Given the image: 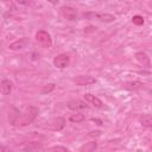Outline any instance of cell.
Listing matches in <instances>:
<instances>
[{"instance_id":"6da1fadb","label":"cell","mask_w":152,"mask_h":152,"mask_svg":"<svg viewBox=\"0 0 152 152\" xmlns=\"http://www.w3.org/2000/svg\"><path fill=\"white\" fill-rule=\"evenodd\" d=\"M37 115H38V108H36L34 106H28L24 109V112H19L14 126H27L31 122H33Z\"/></svg>"},{"instance_id":"7a4b0ae2","label":"cell","mask_w":152,"mask_h":152,"mask_svg":"<svg viewBox=\"0 0 152 152\" xmlns=\"http://www.w3.org/2000/svg\"><path fill=\"white\" fill-rule=\"evenodd\" d=\"M36 39L44 48H50L52 45V39H51L50 33L46 32V31H44V30H39L36 33Z\"/></svg>"},{"instance_id":"3957f363","label":"cell","mask_w":152,"mask_h":152,"mask_svg":"<svg viewBox=\"0 0 152 152\" xmlns=\"http://www.w3.org/2000/svg\"><path fill=\"white\" fill-rule=\"evenodd\" d=\"M70 64V57L66 53H59L53 58V65L58 69H65Z\"/></svg>"},{"instance_id":"277c9868","label":"cell","mask_w":152,"mask_h":152,"mask_svg":"<svg viewBox=\"0 0 152 152\" xmlns=\"http://www.w3.org/2000/svg\"><path fill=\"white\" fill-rule=\"evenodd\" d=\"M84 17H87V18L93 17V18L99 19L100 21H103V23H112L115 20V17L113 14H109V13H84Z\"/></svg>"},{"instance_id":"5b68a950","label":"cell","mask_w":152,"mask_h":152,"mask_svg":"<svg viewBox=\"0 0 152 152\" xmlns=\"http://www.w3.org/2000/svg\"><path fill=\"white\" fill-rule=\"evenodd\" d=\"M72 81L77 86H89V84H93V83L96 82V80L93 76H89V75H80V76H76Z\"/></svg>"},{"instance_id":"8992f818","label":"cell","mask_w":152,"mask_h":152,"mask_svg":"<svg viewBox=\"0 0 152 152\" xmlns=\"http://www.w3.org/2000/svg\"><path fill=\"white\" fill-rule=\"evenodd\" d=\"M61 12H62L63 17L66 18L68 20H76L77 19V11L71 6H63L61 8Z\"/></svg>"},{"instance_id":"52a82bcc","label":"cell","mask_w":152,"mask_h":152,"mask_svg":"<svg viewBox=\"0 0 152 152\" xmlns=\"http://www.w3.org/2000/svg\"><path fill=\"white\" fill-rule=\"evenodd\" d=\"M28 44H30V39L26 38V37H23L19 40H15V42L11 43L8 45V49L10 50H21V49H25Z\"/></svg>"},{"instance_id":"ba28073f","label":"cell","mask_w":152,"mask_h":152,"mask_svg":"<svg viewBox=\"0 0 152 152\" xmlns=\"http://www.w3.org/2000/svg\"><path fill=\"white\" fill-rule=\"evenodd\" d=\"M84 100H86V102L93 104L96 108H103L102 101L99 97H96L95 95H93V94H84Z\"/></svg>"},{"instance_id":"9c48e42d","label":"cell","mask_w":152,"mask_h":152,"mask_svg":"<svg viewBox=\"0 0 152 152\" xmlns=\"http://www.w3.org/2000/svg\"><path fill=\"white\" fill-rule=\"evenodd\" d=\"M68 108H70L72 110H78V109L88 108V104L81 100H71L68 102Z\"/></svg>"},{"instance_id":"30bf717a","label":"cell","mask_w":152,"mask_h":152,"mask_svg":"<svg viewBox=\"0 0 152 152\" xmlns=\"http://www.w3.org/2000/svg\"><path fill=\"white\" fill-rule=\"evenodd\" d=\"M12 91V82L10 80H2L0 83V93L2 95H10Z\"/></svg>"},{"instance_id":"8fae6325","label":"cell","mask_w":152,"mask_h":152,"mask_svg":"<svg viewBox=\"0 0 152 152\" xmlns=\"http://www.w3.org/2000/svg\"><path fill=\"white\" fill-rule=\"evenodd\" d=\"M96 148H97V142L89 141V142H86L84 145H82L80 147V152H94Z\"/></svg>"},{"instance_id":"7c38bea8","label":"cell","mask_w":152,"mask_h":152,"mask_svg":"<svg viewBox=\"0 0 152 152\" xmlns=\"http://www.w3.org/2000/svg\"><path fill=\"white\" fill-rule=\"evenodd\" d=\"M135 58L138 62H140L142 65H146V66H150V58L147 57V55L145 52H137L135 53Z\"/></svg>"},{"instance_id":"4fadbf2b","label":"cell","mask_w":152,"mask_h":152,"mask_svg":"<svg viewBox=\"0 0 152 152\" xmlns=\"http://www.w3.org/2000/svg\"><path fill=\"white\" fill-rule=\"evenodd\" d=\"M64 126H65V119L64 118L58 116L57 119H55V121H53V129L61 131V129L64 128Z\"/></svg>"},{"instance_id":"5bb4252c","label":"cell","mask_w":152,"mask_h":152,"mask_svg":"<svg viewBox=\"0 0 152 152\" xmlns=\"http://www.w3.org/2000/svg\"><path fill=\"white\" fill-rule=\"evenodd\" d=\"M84 119H86V116H84L82 113H75V114H71L70 118H69V120H70L71 122H74V124L82 122Z\"/></svg>"},{"instance_id":"9a60e30c","label":"cell","mask_w":152,"mask_h":152,"mask_svg":"<svg viewBox=\"0 0 152 152\" xmlns=\"http://www.w3.org/2000/svg\"><path fill=\"white\" fill-rule=\"evenodd\" d=\"M140 122L145 127H151L152 126V116L150 114H145L140 118Z\"/></svg>"},{"instance_id":"2e32d148","label":"cell","mask_w":152,"mask_h":152,"mask_svg":"<svg viewBox=\"0 0 152 152\" xmlns=\"http://www.w3.org/2000/svg\"><path fill=\"white\" fill-rule=\"evenodd\" d=\"M141 86H142L141 82L134 81V82H128V83H126V84H125V88L128 89V90H137V89L141 88Z\"/></svg>"},{"instance_id":"e0dca14e","label":"cell","mask_w":152,"mask_h":152,"mask_svg":"<svg viewBox=\"0 0 152 152\" xmlns=\"http://www.w3.org/2000/svg\"><path fill=\"white\" fill-rule=\"evenodd\" d=\"M53 89H55V84H53V83H49V84H45V86L42 88L40 93H42V94H48V93L52 91Z\"/></svg>"},{"instance_id":"ac0fdd59","label":"cell","mask_w":152,"mask_h":152,"mask_svg":"<svg viewBox=\"0 0 152 152\" xmlns=\"http://www.w3.org/2000/svg\"><path fill=\"white\" fill-rule=\"evenodd\" d=\"M132 20H133V23H134L135 25H142V24H144V18H142L141 15H134V17L132 18Z\"/></svg>"},{"instance_id":"d6986e66","label":"cell","mask_w":152,"mask_h":152,"mask_svg":"<svg viewBox=\"0 0 152 152\" xmlns=\"http://www.w3.org/2000/svg\"><path fill=\"white\" fill-rule=\"evenodd\" d=\"M36 151H37V145L34 144H28L25 147V152H36Z\"/></svg>"},{"instance_id":"ffe728a7","label":"cell","mask_w":152,"mask_h":152,"mask_svg":"<svg viewBox=\"0 0 152 152\" xmlns=\"http://www.w3.org/2000/svg\"><path fill=\"white\" fill-rule=\"evenodd\" d=\"M52 151H53V152H68V148L64 147V146L58 145V146H55V147L52 148Z\"/></svg>"},{"instance_id":"44dd1931","label":"cell","mask_w":152,"mask_h":152,"mask_svg":"<svg viewBox=\"0 0 152 152\" xmlns=\"http://www.w3.org/2000/svg\"><path fill=\"white\" fill-rule=\"evenodd\" d=\"M0 152H12L8 147H6V146H4V145H0Z\"/></svg>"}]
</instances>
